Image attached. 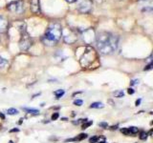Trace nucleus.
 <instances>
[{
	"label": "nucleus",
	"instance_id": "22",
	"mask_svg": "<svg viewBox=\"0 0 153 143\" xmlns=\"http://www.w3.org/2000/svg\"><path fill=\"white\" fill-rule=\"evenodd\" d=\"M74 104L76 105V106H81L83 104V101L81 99H77L74 101Z\"/></svg>",
	"mask_w": 153,
	"mask_h": 143
},
{
	"label": "nucleus",
	"instance_id": "31",
	"mask_svg": "<svg viewBox=\"0 0 153 143\" xmlns=\"http://www.w3.org/2000/svg\"><path fill=\"white\" fill-rule=\"evenodd\" d=\"M19 131V130H18V129H12V130H11V133H13V132H18Z\"/></svg>",
	"mask_w": 153,
	"mask_h": 143
},
{
	"label": "nucleus",
	"instance_id": "16",
	"mask_svg": "<svg viewBox=\"0 0 153 143\" xmlns=\"http://www.w3.org/2000/svg\"><path fill=\"white\" fill-rule=\"evenodd\" d=\"M114 95H115L116 97H118V98H121V97H123V96H124V93L122 91H118V92H116V93H114Z\"/></svg>",
	"mask_w": 153,
	"mask_h": 143
},
{
	"label": "nucleus",
	"instance_id": "32",
	"mask_svg": "<svg viewBox=\"0 0 153 143\" xmlns=\"http://www.w3.org/2000/svg\"><path fill=\"white\" fill-rule=\"evenodd\" d=\"M0 117H1V118H2V119H5V115H3L2 113H0Z\"/></svg>",
	"mask_w": 153,
	"mask_h": 143
},
{
	"label": "nucleus",
	"instance_id": "10",
	"mask_svg": "<svg viewBox=\"0 0 153 143\" xmlns=\"http://www.w3.org/2000/svg\"><path fill=\"white\" fill-rule=\"evenodd\" d=\"M76 40H77V34H76L74 32H71V33L69 35L64 36V41L68 44L74 43Z\"/></svg>",
	"mask_w": 153,
	"mask_h": 143
},
{
	"label": "nucleus",
	"instance_id": "4",
	"mask_svg": "<svg viewBox=\"0 0 153 143\" xmlns=\"http://www.w3.org/2000/svg\"><path fill=\"white\" fill-rule=\"evenodd\" d=\"M7 9L11 12H16V13H20L23 11V3L20 0L12 1L7 6Z\"/></svg>",
	"mask_w": 153,
	"mask_h": 143
},
{
	"label": "nucleus",
	"instance_id": "26",
	"mask_svg": "<svg viewBox=\"0 0 153 143\" xmlns=\"http://www.w3.org/2000/svg\"><path fill=\"white\" fill-rule=\"evenodd\" d=\"M152 69V63H149L146 67L145 68V71H148V70H151Z\"/></svg>",
	"mask_w": 153,
	"mask_h": 143
},
{
	"label": "nucleus",
	"instance_id": "3",
	"mask_svg": "<svg viewBox=\"0 0 153 143\" xmlns=\"http://www.w3.org/2000/svg\"><path fill=\"white\" fill-rule=\"evenodd\" d=\"M96 57H97V55H96V52H95L94 49L91 47H87L85 48L84 52L82 53V56H81L80 59H79V62H80L82 67H87V66H89L93 62V60Z\"/></svg>",
	"mask_w": 153,
	"mask_h": 143
},
{
	"label": "nucleus",
	"instance_id": "13",
	"mask_svg": "<svg viewBox=\"0 0 153 143\" xmlns=\"http://www.w3.org/2000/svg\"><path fill=\"white\" fill-rule=\"evenodd\" d=\"M24 111L28 112L29 114H33V115H38L39 114V112L37 111V110H35V109H30V108H23Z\"/></svg>",
	"mask_w": 153,
	"mask_h": 143
},
{
	"label": "nucleus",
	"instance_id": "12",
	"mask_svg": "<svg viewBox=\"0 0 153 143\" xmlns=\"http://www.w3.org/2000/svg\"><path fill=\"white\" fill-rule=\"evenodd\" d=\"M103 107H104V105H103V103H102V102H93V103H91L90 105L91 109H102V108Z\"/></svg>",
	"mask_w": 153,
	"mask_h": 143
},
{
	"label": "nucleus",
	"instance_id": "11",
	"mask_svg": "<svg viewBox=\"0 0 153 143\" xmlns=\"http://www.w3.org/2000/svg\"><path fill=\"white\" fill-rule=\"evenodd\" d=\"M86 137H87V134H80L79 136H77V137H75V138L67 139L66 142H68V141H80V140L85 139Z\"/></svg>",
	"mask_w": 153,
	"mask_h": 143
},
{
	"label": "nucleus",
	"instance_id": "5",
	"mask_svg": "<svg viewBox=\"0 0 153 143\" xmlns=\"http://www.w3.org/2000/svg\"><path fill=\"white\" fill-rule=\"evenodd\" d=\"M92 10V0H82L78 6V11L81 13H88Z\"/></svg>",
	"mask_w": 153,
	"mask_h": 143
},
{
	"label": "nucleus",
	"instance_id": "15",
	"mask_svg": "<svg viewBox=\"0 0 153 143\" xmlns=\"http://www.w3.org/2000/svg\"><path fill=\"white\" fill-rule=\"evenodd\" d=\"M7 113H8V115H17V114H18V110H16L15 108H11V109H8Z\"/></svg>",
	"mask_w": 153,
	"mask_h": 143
},
{
	"label": "nucleus",
	"instance_id": "24",
	"mask_svg": "<svg viewBox=\"0 0 153 143\" xmlns=\"http://www.w3.org/2000/svg\"><path fill=\"white\" fill-rule=\"evenodd\" d=\"M59 113H54V114L52 115L51 119H52V120H57V119L59 118Z\"/></svg>",
	"mask_w": 153,
	"mask_h": 143
},
{
	"label": "nucleus",
	"instance_id": "7",
	"mask_svg": "<svg viewBox=\"0 0 153 143\" xmlns=\"http://www.w3.org/2000/svg\"><path fill=\"white\" fill-rule=\"evenodd\" d=\"M21 35L22 36H21V42H20V49L22 51H26L31 46V39H30L26 31L21 32Z\"/></svg>",
	"mask_w": 153,
	"mask_h": 143
},
{
	"label": "nucleus",
	"instance_id": "23",
	"mask_svg": "<svg viewBox=\"0 0 153 143\" xmlns=\"http://www.w3.org/2000/svg\"><path fill=\"white\" fill-rule=\"evenodd\" d=\"M147 133H145V132H142L141 133V135H140V139H145L146 137H147Z\"/></svg>",
	"mask_w": 153,
	"mask_h": 143
},
{
	"label": "nucleus",
	"instance_id": "1",
	"mask_svg": "<svg viewBox=\"0 0 153 143\" xmlns=\"http://www.w3.org/2000/svg\"><path fill=\"white\" fill-rule=\"evenodd\" d=\"M97 46L102 55H111L118 48L119 38L111 32H102L96 36Z\"/></svg>",
	"mask_w": 153,
	"mask_h": 143
},
{
	"label": "nucleus",
	"instance_id": "19",
	"mask_svg": "<svg viewBox=\"0 0 153 143\" xmlns=\"http://www.w3.org/2000/svg\"><path fill=\"white\" fill-rule=\"evenodd\" d=\"M92 124H93V121H88V122L86 121V122H84V124L82 125V128H81V129H83V130H84V129H87V128L89 127V126H91Z\"/></svg>",
	"mask_w": 153,
	"mask_h": 143
},
{
	"label": "nucleus",
	"instance_id": "2",
	"mask_svg": "<svg viewBox=\"0 0 153 143\" xmlns=\"http://www.w3.org/2000/svg\"><path fill=\"white\" fill-rule=\"evenodd\" d=\"M62 35V29L61 25L59 23H52L45 32L43 36V41L47 45H55L59 42Z\"/></svg>",
	"mask_w": 153,
	"mask_h": 143
},
{
	"label": "nucleus",
	"instance_id": "27",
	"mask_svg": "<svg viewBox=\"0 0 153 143\" xmlns=\"http://www.w3.org/2000/svg\"><path fill=\"white\" fill-rule=\"evenodd\" d=\"M127 93H128L129 95H133L134 93H135V91H134L133 89H131V88H129V89H127Z\"/></svg>",
	"mask_w": 153,
	"mask_h": 143
},
{
	"label": "nucleus",
	"instance_id": "14",
	"mask_svg": "<svg viewBox=\"0 0 153 143\" xmlns=\"http://www.w3.org/2000/svg\"><path fill=\"white\" fill-rule=\"evenodd\" d=\"M54 94H55L57 98H60V97L65 94V92H64V90H58V91H55Z\"/></svg>",
	"mask_w": 153,
	"mask_h": 143
},
{
	"label": "nucleus",
	"instance_id": "30",
	"mask_svg": "<svg viewBox=\"0 0 153 143\" xmlns=\"http://www.w3.org/2000/svg\"><path fill=\"white\" fill-rule=\"evenodd\" d=\"M140 103H141V99H138L137 101H136V106H139Z\"/></svg>",
	"mask_w": 153,
	"mask_h": 143
},
{
	"label": "nucleus",
	"instance_id": "35",
	"mask_svg": "<svg viewBox=\"0 0 153 143\" xmlns=\"http://www.w3.org/2000/svg\"><path fill=\"white\" fill-rule=\"evenodd\" d=\"M9 143H13V141H12V140H11V141H9Z\"/></svg>",
	"mask_w": 153,
	"mask_h": 143
},
{
	"label": "nucleus",
	"instance_id": "25",
	"mask_svg": "<svg viewBox=\"0 0 153 143\" xmlns=\"http://www.w3.org/2000/svg\"><path fill=\"white\" fill-rule=\"evenodd\" d=\"M99 126H100V127L104 128V129H107V127H108V124L106 123V122H101V123H99Z\"/></svg>",
	"mask_w": 153,
	"mask_h": 143
},
{
	"label": "nucleus",
	"instance_id": "21",
	"mask_svg": "<svg viewBox=\"0 0 153 143\" xmlns=\"http://www.w3.org/2000/svg\"><path fill=\"white\" fill-rule=\"evenodd\" d=\"M99 138H100L99 136H92V137L89 139V142L90 143H96L99 140Z\"/></svg>",
	"mask_w": 153,
	"mask_h": 143
},
{
	"label": "nucleus",
	"instance_id": "18",
	"mask_svg": "<svg viewBox=\"0 0 153 143\" xmlns=\"http://www.w3.org/2000/svg\"><path fill=\"white\" fill-rule=\"evenodd\" d=\"M121 132H122V134H123V135H131L129 130H128V128H122V129H121Z\"/></svg>",
	"mask_w": 153,
	"mask_h": 143
},
{
	"label": "nucleus",
	"instance_id": "29",
	"mask_svg": "<svg viewBox=\"0 0 153 143\" xmlns=\"http://www.w3.org/2000/svg\"><path fill=\"white\" fill-rule=\"evenodd\" d=\"M65 1H67L68 3H74V2H76L77 0H65Z\"/></svg>",
	"mask_w": 153,
	"mask_h": 143
},
{
	"label": "nucleus",
	"instance_id": "28",
	"mask_svg": "<svg viewBox=\"0 0 153 143\" xmlns=\"http://www.w3.org/2000/svg\"><path fill=\"white\" fill-rule=\"evenodd\" d=\"M137 83H139V80H137V79H135V80H132V81H131V85H136V84Z\"/></svg>",
	"mask_w": 153,
	"mask_h": 143
},
{
	"label": "nucleus",
	"instance_id": "34",
	"mask_svg": "<svg viewBox=\"0 0 153 143\" xmlns=\"http://www.w3.org/2000/svg\"><path fill=\"white\" fill-rule=\"evenodd\" d=\"M117 128H118V126H113V127L111 128V129H112V130H116Z\"/></svg>",
	"mask_w": 153,
	"mask_h": 143
},
{
	"label": "nucleus",
	"instance_id": "33",
	"mask_svg": "<svg viewBox=\"0 0 153 143\" xmlns=\"http://www.w3.org/2000/svg\"><path fill=\"white\" fill-rule=\"evenodd\" d=\"M139 2H147V1H151V0H138Z\"/></svg>",
	"mask_w": 153,
	"mask_h": 143
},
{
	"label": "nucleus",
	"instance_id": "8",
	"mask_svg": "<svg viewBox=\"0 0 153 143\" xmlns=\"http://www.w3.org/2000/svg\"><path fill=\"white\" fill-rule=\"evenodd\" d=\"M30 9L35 14L41 13V7H40V0H31L30 1Z\"/></svg>",
	"mask_w": 153,
	"mask_h": 143
},
{
	"label": "nucleus",
	"instance_id": "20",
	"mask_svg": "<svg viewBox=\"0 0 153 143\" xmlns=\"http://www.w3.org/2000/svg\"><path fill=\"white\" fill-rule=\"evenodd\" d=\"M8 64V62L4 59V58H2L1 56H0V67H4Z\"/></svg>",
	"mask_w": 153,
	"mask_h": 143
},
{
	"label": "nucleus",
	"instance_id": "6",
	"mask_svg": "<svg viewBox=\"0 0 153 143\" xmlns=\"http://www.w3.org/2000/svg\"><path fill=\"white\" fill-rule=\"evenodd\" d=\"M82 39L86 44H91L93 41L96 40V34L93 29H87L82 33Z\"/></svg>",
	"mask_w": 153,
	"mask_h": 143
},
{
	"label": "nucleus",
	"instance_id": "9",
	"mask_svg": "<svg viewBox=\"0 0 153 143\" xmlns=\"http://www.w3.org/2000/svg\"><path fill=\"white\" fill-rule=\"evenodd\" d=\"M9 22L4 16L0 15V32H4L8 29Z\"/></svg>",
	"mask_w": 153,
	"mask_h": 143
},
{
	"label": "nucleus",
	"instance_id": "17",
	"mask_svg": "<svg viewBox=\"0 0 153 143\" xmlns=\"http://www.w3.org/2000/svg\"><path fill=\"white\" fill-rule=\"evenodd\" d=\"M128 130H129L130 134H133V135L137 134L138 132H139V129H138L137 127H134V126H132V127H129V128H128Z\"/></svg>",
	"mask_w": 153,
	"mask_h": 143
}]
</instances>
